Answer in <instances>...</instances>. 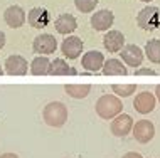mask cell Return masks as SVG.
I'll return each instance as SVG.
<instances>
[{
    "instance_id": "cell-1",
    "label": "cell",
    "mask_w": 160,
    "mask_h": 158,
    "mask_svg": "<svg viewBox=\"0 0 160 158\" xmlns=\"http://www.w3.org/2000/svg\"><path fill=\"white\" fill-rule=\"evenodd\" d=\"M68 116H69L68 106L61 103V101H51L42 109V119H44V123L52 128H61L62 125H66Z\"/></svg>"
},
{
    "instance_id": "cell-12",
    "label": "cell",
    "mask_w": 160,
    "mask_h": 158,
    "mask_svg": "<svg viewBox=\"0 0 160 158\" xmlns=\"http://www.w3.org/2000/svg\"><path fill=\"white\" fill-rule=\"evenodd\" d=\"M155 104H157V99L152 93L143 91V93H138L133 99V108H135L140 114H148L155 109Z\"/></svg>"
},
{
    "instance_id": "cell-13",
    "label": "cell",
    "mask_w": 160,
    "mask_h": 158,
    "mask_svg": "<svg viewBox=\"0 0 160 158\" xmlns=\"http://www.w3.org/2000/svg\"><path fill=\"white\" fill-rule=\"evenodd\" d=\"M105 64V57H103V52L99 50H89L83 55V61H81V66L83 69H86L88 72H99Z\"/></svg>"
},
{
    "instance_id": "cell-14",
    "label": "cell",
    "mask_w": 160,
    "mask_h": 158,
    "mask_svg": "<svg viewBox=\"0 0 160 158\" xmlns=\"http://www.w3.org/2000/svg\"><path fill=\"white\" fill-rule=\"evenodd\" d=\"M27 20H29V25H32L34 29H44V27L49 25L51 15H49V12H47L46 8L34 7L32 10H29Z\"/></svg>"
},
{
    "instance_id": "cell-29",
    "label": "cell",
    "mask_w": 160,
    "mask_h": 158,
    "mask_svg": "<svg viewBox=\"0 0 160 158\" xmlns=\"http://www.w3.org/2000/svg\"><path fill=\"white\" fill-rule=\"evenodd\" d=\"M3 74H5V72H3V69L0 67V76H3Z\"/></svg>"
},
{
    "instance_id": "cell-19",
    "label": "cell",
    "mask_w": 160,
    "mask_h": 158,
    "mask_svg": "<svg viewBox=\"0 0 160 158\" xmlns=\"http://www.w3.org/2000/svg\"><path fill=\"white\" fill-rule=\"evenodd\" d=\"M49 66H51V61L46 55H37L31 62V74L32 76H46L49 72Z\"/></svg>"
},
{
    "instance_id": "cell-11",
    "label": "cell",
    "mask_w": 160,
    "mask_h": 158,
    "mask_svg": "<svg viewBox=\"0 0 160 158\" xmlns=\"http://www.w3.org/2000/svg\"><path fill=\"white\" fill-rule=\"evenodd\" d=\"M3 20H5V24L10 29H19V27H22V25L25 24L27 17H25V12H24L22 7L10 5L5 12H3Z\"/></svg>"
},
{
    "instance_id": "cell-27",
    "label": "cell",
    "mask_w": 160,
    "mask_h": 158,
    "mask_svg": "<svg viewBox=\"0 0 160 158\" xmlns=\"http://www.w3.org/2000/svg\"><path fill=\"white\" fill-rule=\"evenodd\" d=\"M0 158H19V155H15V153H3V155H0Z\"/></svg>"
},
{
    "instance_id": "cell-22",
    "label": "cell",
    "mask_w": 160,
    "mask_h": 158,
    "mask_svg": "<svg viewBox=\"0 0 160 158\" xmlns=\"http://www.w3.org/2000/svg\"><path fill=\"white\" fill-rule=\"evenodd\" d=\"M111 89H113V93H116V96L128 98V96H132L133 93L137 91V86L135 84H113Z\"/></svg>"
},
{
    "instance_id": "cell-24",
    "label": "cell",
    "mask_w": 160,
    "mask_h": 158,
    "mask_svg": "<svg viewBox=\"0 0 160 158\" xmlns=\"http://www.w3.org/2000/svg\"><path fill=\"white\" fill-rule=\"evenodd\" d=\"M157 72L153 69H150V67H140V69L135 71V76H155Z\"/></svg>"
},
{
    "instance_id": "cell-25",
    "label": "cell",
    "mask_w": 160,
    "mask_h": 158,
    "mask_svg": "<svg viewBox=\"0 0 160 158\" xmlns=\"http://www.w3.org/2000/svg\"><path fill=\"white\" fill-rule=\"evenodd\" d=\"M122 158H143V156H142L140 153H137V151H128V153H125Z\"/></svg>"
},
{
    "instance_id": "cell-26",
    "label": "cell",
    "mask_w": 160,
    "mask_h": 158,
    "mask_svg": "<svg viewBox=\"0 0 160 158\" xmlns=\"http://www.w3.org/2000/svg\"><path fill=\"white\" fill-rule=\"evenodd\" d=\"M3 45H5V34L0 31V50L3 49Z\"/></svg>"
},
{
    "instance_id": "cell-6",
    "label": "cell",
    "mask_w": 160,
    "mask_h": 158,
    "mask_svg": "<svg viewBox=\"0 0 160 158\" xmlns=\"http://www.w3.org/2000/svg\"><path fill=\"white\" fill-rule=\"evenodd\" d=\"M132 131H133V138L138 143H148L155 136V126L148 119H140V121L133 123Z\"/></svg>"
},
{
    "instance_id": "cell-10",
    "label": "cell",
    "mask_w": 160,
    "mask_h": 158,
    "mask_svg": "<svg viewBox=\"0 0 160 158\" xmlns=\"http://www.w3.org/2000/svg\"><path fill=\"white\" fill-rule=\"evenodd\" d=\"M61 52L64 54V57L71 59V61L78 59L83 52V39L78 36H69L61 44Z\"/></svg>"
},
{
    "instance_id": "cell-23",
    "label": "cell",
    "mask_w": 160,
    "mask_h": 158,
    "mask_svg": "<svg viewBox=\"0 0 160 158\" xmlns=\"http://www.w3.org/2000/svg\"><path fill=\"white\" fill-rule=\"evenodd\" d=\"M74 5L79 12L83 14H88V12H93L98 5V0H74Z\"/></svg>"
},
{
    "instance_id": "cell-18",
    "label": "cell",
    "mask_w": 160,
    "mask_h": 158,
    "mask_svg": "<svg viewBox=\"0 0 160 158\" xmlns=\"http://www.w3.org/2000/svg\"><path fill=\"white\" fill-rule=\"evenodd\" d=\"M47 74H51V76H74L76 69L69 66L64 59H54L49 66V72Z\"/></svg>"
},
{
    "instance_id": "cell-21",
    "label": "cell",
    "mask_w": 160,
    "mask_h": 158,
    "mask_svg": "<svg viewBox=\"0 0 160 158\" xmlns=\"http://www.w3.org/2000/svg\"><path fill=\"white\" fill-rule=\"evenodd\" d=\"M143 52L147 54L150 62L153 64H160V41L157 39H150L145 44V50Z\"/></svg>"
},
{
    "instance_id": "cell-4",
    "label": "cell",
    "mask_w": 160,
    "mask_h": 158,
    "mask_svg": "<svg viewBox=\"0 0 160 158\" xmlns=\"http://www.w3.org/2000/svg\"><path fill=\"white\" fill-rule=\"evenodd\" d=\"M32 49H34V52L39 54V55H49V54L56 52V49H58V41H56V37L52 34H41V36H37L36 39H34Z\"/></svg>"
},
{
    "instance_id": "cell-16",
    "label": "cell",
    "mask_w": 160,
    "mask_h": 158,
    "mask_svg": "<svg viewBox=\"0 0 160 158\" xmlns=\"http://www.w3.org/2000/svg\"><path fill=\"white\" fill-rule=\"evenodd\" d=\"M125 44V37L120 31H110L103 37V45L108 52H120L123 49Z\"/></svg>"
},
{
    "instance_id": "cell-17",
    "label": "cell",
    "mask_w": 160,
    "mask_h": 158,
    "mask_svg": "<svg viewBox=\"0 0 160 158\" xmlns=\"http://www.w3.org/2000/svg\"><path fill=\"white\" fill-rule=\"evenodd\" d=\"M101 72L105 76H127V66H123L122 61H118V59H108L105 61L101 67Z\"/></svg>"
},
{
    "instance_id": "cell-30",
    "label": "cell",
    "mask_w": 160,
    "mask_h": 158,
    "mask_svg": "<svg viewBox=\"0 0 160 158\" xmlns=\"http://www.w3.org/2000/svg\"><path fill=\"white\" fill-rule=\"evenodd\" d=\"M142 2H152V0H142Z\"/></svg>"
},
{
    "instance_id": "cell-2",
    "label": "cell",
    "mask_w": 160,
    "mask_h": 158,
    "mask_svg": "<svg viewBox=\"0 0 160 158\" xmlns=\"http://www.w3.org/2000/svg\"><path fill=\"white\" fill-rule=\"evenodd\" d=\"M94 109H96V114L101 119H113L123 111V103L115 94H103L96 101Z\"/></svg>"
},
{
    "instance_id": "cell-8",
    "label": "cell",
    "mask_w": 160,
    "mask_h": 158,
    "mask_svg": "<svg viewBox=\"0 0 160 158\" xmlns=\"http://www.w3.org/2000/svg\"><path fill=\"white\" fill-rule=\"evenodd\" d=\"M91 27L94 29L96 32H103V31H108V29L113 25L115 22V15L111 10H108V8H105V10H99V12H94V14L91 15Z\"/></svg>"
},
{
    "instance_id": "cell-3",
    "label": "cell",
    "mask_w": 160,
    "mask_h": 158,
    "mask_svg": "<svg viewBox=\"0 0 160 158\" xmlns=\"http://www.w3.org/2000/svg\"><path fill=\"white\" fill-rule=\"evenodd\" d=\"M137 24L143 31H157L160 27V8L158 7H145L138 12Z\"/></svg>"
},
{
    "instance_id": "cell-28",
    "label": "cell",
    "mask_w": 160,
    "mask_h": 158,
    "mask_svg": "<svg viewBox=\"0 0 160 158\" xmlns=\"http://www.w3.org/2000/svg\"><path fill=\"white\" fill-rule=\"evenodd\" d=\"M155 99L160 101V84H158L157 88H155Z\"/></svg>"
},
{
    "instance_id": "cell-5",
    "label": "cell",
    "mask_w": 160,
    "mask_h": 158,
    "mask_svg": "<svg viewBox=\"0 0 160 158\" xmlns=\"http://www.w3.org/2000/svg\"><path fill=\"white\" fill-rule=\"evenodd\" d=\"M29 71V62L22 55H8L3 64V72L8 76H25Z\"/></svg>"
},
{
    "instance_id": "cell-9",
    "label": "cell",
    "mask_w": 160,
    "mask_h": 158,
    "mask_svg": "<svg viewBox=\"0 0 160 158\" xmlns=\"http://www.w3.org/2000/svg\"><path fill=\"white\" fill-rule=\"evenodd\" d=\"M122 55L123 62L127 64V66H142V62H143V50H142L138 45L135 44H128V45H123V49L118 52Z\"/></svg>"
},
{
    "instance_id": "cell-20",
    "label": "cell",
    "mask_w": 160,
    "mask_h": 158,
    "mask_svg": "<svg viewBox=\"0 0 160 158\" xmlns=\"http://www.w3.org/2000/svg\"><path fill=\"white\" fill-rule=\"evenodd\" d=\"M64 91H66L71 98H74V99H83V98H86L89 94L91 86H89V84H66V86H64Z\"/></svg>"
},
{
    "instance_id": "cell-15",
    "label": "cell",
    "mask_w": 160,
    "mask_h": 158,
    "mask_svg": "<svg viewBox=\"0 0 160 158\" xmlns=\"http://www.w3.org/2000/svg\"><path fill=\"white\" fill-rule=\"evenodd\" d=\"M54 27L59 34L68 36V34H72L78 29V20H76V17L71 15V14H61L56 19Z\"/></svg>"
},
{
    "instance_id": "cell-7",
    "label": "cell",
    "mask_w": 160,
    "mask_h": 158,
    "mask_svg": "<svg viewBox=\"0 0 160 158\" xmlns=\"http://www.w3.org/2000/svg\"><path fill=\"white\" fill-rule=\"evenodd\" d=\"M111 133L115 136H118V138H125L130 131H132L133 128V118L130 116V114H122L120 113L118 116L113 118V121H111Z\"/></svg>"
}]
</instances>
